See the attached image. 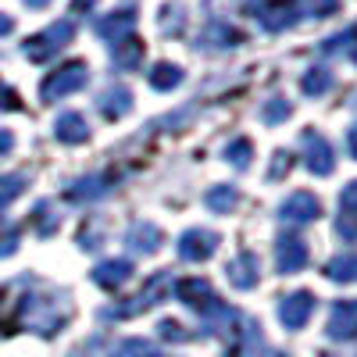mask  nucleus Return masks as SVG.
Listing matches in <instances>:
<instances>
[{
	"mask_svg": "<svg viewBox=\"0 0 357 357\" xmlns=\"http://www.w3.org/2000/svg\"><path fill=\"white\" fill-rule=\"evenodd\" d=\"M333 340H357V301H340L329 314Z\"/></svg>",
	"mask_w": 357,
	"mask_h": 357,
	"instance_id": "13",
	"label": "nucleus"
},
{
	"mask_svg": "<svg viewBox=\"0 0 357 357\" xmlns=\"http://www.w3.org/2000/svg\"><path fill=\"white\" fill-rule=\"evenodd\" d=\"M301 146H304L307 168H311L314 175H333L336 161H333V151H329V143H325L321 132H311V129H307V132L301 136Z\"/></svg>",
	"mask_w": 357,
	"mask_h": 357,
	"instance_id": "8",
	"label": "nucleus"
},
{
	"mask_svg": "<svg viewBox=\"0 0 357 357\" xmlns=\"http://www.w3.org/2000/svg\"><path fill=\"white\" fill-rule=\"evenodd\" d=\"M175 296H178V301H183L186 307L200 311L204 318L215 314V311L222 307V301L211 293V286H207L204 279H197V275H193V279H183V282H175Z\"/></svg>",
	"mask_w": 357,
	"mask_h": 357,
	"instance_id": "5",
	"label": "nucleus"
},
{
	"mask_svg": "<svg viewBox=\"0 0 357 357\" xmlns=\"http://www.w3.org/2000/svg\"><path fill=\"white\" fill-rule=\"evenodd\" d=\"M158 329H161V336H165V340H175V343H183V340H190V336L183 333V325H178V321H161Z\"/></svg>",
	"mask_w": 357,
	"mask_h": 357,
	"instance_id": "34",
	"label": "nucleus"
},
{
	"mask_svg": "<svg viewBox=\"0 0 357 357\" xmlns=\"http://www.w3.org/2000/svg\"><path fill=\"white\" fill-rule=\"evenodd\" d=\"M132 279V264L126 257H118V261H100L93 268V282L104 286V289H118V286H126Z\"/></svg>",
	"mask_w": 357,
	"mask_h": 357,
	"instance_id": "14",
	"label": "nucleus"
},
{
	"mask_svg": "<svg viewBox=\"0 0 357 357\" xmlns=\"http://www.w3.org/2000/svg\"><path fill=\"white\" fill-rule=\"evenodd\" d=\"M329 86H333V72H329V68H311V72L304 75V82H301V89H304L307 97H321Z\"/></svg>",
	"mask_w": 357,
	"mask_h": 357,
	"instance_id": "23",
	"label": "nucleus"
},
{
	"mask_svg": "<svg viewBox=\"0 0 357 357\" xmlns=\"http://www.w3.org/2000/svg\"><path fill=\"white\" fill-rule=\"evenodd\" d=\"M97 107H100L104 118L118 122V118H126V114H129V107H132V93H129L126 86H111V89H104V93H100Z\"/></svg>",
	"mask_w": 357,
	"mask_h": 357,
	"instance_id": "15",
	"label": "nucleus"
},
{
	"mask_svg": "<svg viewBox=\"0 0 357 357\" xmlns=\"http://www.w3.org/2000/svg\"><path fill=\"white\" fill-rule=\"evenodd\" d=\"M172 289H175L172 272H154L136 296H129V304H114V307H107V311H104V318H118V321H122V318H132V314H139V311H146V307L161 304Z\"/></svg>",
	"mask_w": 357,
	"mask_h": 357,
	"instance_id": "1",
	"label": "nucleus"
},
{
	"mask_svg": "<svg viewBox=\"0 0 357 357\" xmlns=\"http://www.w3.org/2000/svg\"><path fill=\"white\" fill-rule=\"evenodd\" d=\"M11 29H15V22H11L8 15H0V36H8V33H11Z\"/></svg>",
	"mask_w": 357,
	"mask_h": 357,
	"instance_id": "40",
	"label": "nucleus"
},
{
	"mask_svg": "<svg viewBox=\"0 0 357 357\" xmlns=\"http://www.w3.org/2000/svg\"><path fill=\"white\" fill-rule=\"evenodd\" d=\"M325 275H329L333 282H357V254L329 261V264H325Z\"/></svg>",
	"mask_w": 357,
	"mask_h": 357,
	"instance_id": "21",
	"label": "nucleus"
},
{
	"mask_svg": "<svg viewBox=\"0 0 357 357\" xmlns=\"http://www.w3.org/2000/svg\"><path fill=\"white\" fill-rule=\"evenodd\" d=\"M107 183L111 175H89V178H79V183L68 190L72 200H93V197H104L107 193Z\"/></svg>",
	"mask_w": 357,
	"mask_h": 357,
	"instance_id": "20",
	"label": "nucleus"
},
{
	"mask_svg": "<svg viewBox=\"0 0 357 357\" xmlns=\"http://www.w3.org/2000/svg\"><path fill=\"white\" fill-rule=\"evenodd\" d=\"M15 247H18V229L15 225H4V232H0V257L15 254Z\"/></svg>",
	"mask_w": 357,
	"mask_h": 357,
	"instance_id": "33",
	"label": "nucleus"
},
{
	"mask_svg": "<svg viewBox=\"0 0 357 357\" xmlns=\"http://www.w3.org/2000/svg\"><path fill=\"white\" fill-rule=\"evenodd\" d=\"M161 229L158 225H151V222H136L132 229H129V236H126V243H129V250H136V254H154L158 247H161Z\"/></svg>",
	"mask_w": 357,
	"mask_h": 357,
	"instance_id": "16",
	"label": "nucleus"
},
{
	"mask_svg": "<svg viewBox=\"0 0 357 357\" xmlns=\"http://www.w3.org/2000/svg\"><path fill=\"white\" fill-rule=\"evenodd\" d=\"M250 18H257V25L268 33H282L296 22V0H254Z\"/></svg>",
	"mask_w": 357,
	"mask_h": 357,
	"instance_id": "4",
	"label": "nucleus"
},
{
	"mask_svg": "<svg viewBox=\"0 0 357 357\" xmlns=\"http://www.w3.org/2000/svg\"><path fill=\"white\" fill-rule=\"evenodd\" d=\"M218 250V236L211 232V229H190V232H183L178 236V257L183 261H207Z\"/></svg>",
	"mask_w": 357,
	"mask_h": 357,
	"instance_id": "6",
	"label": "nucleus"
},
{
	"mask_svg": "<svg viewBox=\"0 0 357 357\" xmlns=\"http://www.w3.org/2000/svg\"><path fill=\"white\" fill-rule=\"evenodd\" d=\"M72 36H75V22L72 18H61V22H54V25H47L43 33H36V36H29L25 40V57L29 61H50V57L61 50V47H68L72 43Z\"/></svg>",
	"mask_w": 357,
	"mask_h": 357,
	"instance_id": "2",
	"label": "nucleus"
},
{
	"mask_svg": "<svg viewBox=\"0 0 357 357\" xmlns=\"http://www.w3.org/2000/svg\"><path fill=\"white\" fill-rule=\"evenodd\" d=\"M132 25H136V11H114V15H107V18L97 22V33L104 40L118 43V40H126L132 33Z\"/></svg>",
	"mask_w": 357,
	"mask_h": 357,
	"instance_id": "17",
	"label": "nucleus"
},
{
	"mask_svg": "<svg viewBox=\"0 0 357 357\" xmlns=\"http://www.w3.org/2000/svg\"><path fill=\"white\" fill-rule=\"evenodd\" d=\"M25 4H29V8H47L50 0H25Z\"/></svg>",
	"mask_w": 357,
	"mask_h": 357,
	"instance_id": "41",
	"label": "nucleus"
},
{
	"mask_svg": "<svg viewBox=\"0 0 357 357\" xmlns=\"http://www.w3.org/2000/svg\"><path fill=\"white\" fill-rule=\"evenodd\" d=\"M243 43V33H236V29L229 22H211L204 29V33L197 36V50H229V47H240Z\"/></svg>",
	"mask_w": 357,
	"mask_h": 357,
	"instance_id": "11",
	"label": "nucleus"
},
{
	"mask_svg": "<svg viewBox=\"0 0 357 357\" xmlns=\"http://www.w3.org/2000/svg\"><path fill=\"white\" fill-rule=\"evenodd\" d=\"M347 151H350V158H357V126H350V132H347Z\"/></svg>",
	"mask_w": 357,
	"mask_h": 357,
	"instance_id": "38",
	"label": "nucleus"
},
{
	"mask_svg": "<svg viewBox=\"0 0 357 357\" xmlns=\"http://www.w3.org/2000/svg\"><path fill=\"white\" fill-rule=\"evenodd\" d=\"M307 243L304 240H296V236H282V240L275 243V264H279V272L282 275H293V272H301V268L307 264Z\"/></svg>",
	"mask_w": 357,
	"mask_h": 357,
	"instance_id": "9",
	"label": "nucleus"
},
{
	"mask_svg": "<svg viewBox=\"0 0 357 357\" xmlns=\"http://www.w3.org/2000/svg\"><path fill=\"white\" fill-rule=\"evenodd\" d=\"M301 4H304V15L311 18H329L340 11V0H301Z\"/></svg>",
	"mask_w": 357,
	"mask_h": 357,
	"instance_id": "30",
	"label": "nucleus"
},
{
	"mask_svg": "<svg viewBox=\"0 0 357 357\" xmlns=\"http://www.w3.org/2000/svg\"><path fill=\"white\" fill-rule=\"evenodd\" d=\"M229 282L236 286V289H250V286H257V275H261V264H257V254H250V250H240L232 261H229Z\"/></svg>",
	"mask_w": 357,
	"mask_h": 357,
	"instance_id": "12",
	"label": "nucleus"
},
{
	"mask_svg": "<svg viewBox=\"0 0 357 357\" xmlns=\"http://www.w3.org/2000/svg\"><path fill=\"white\" fill-rule=\"evenodd\" d=\"M29 222H33V229L40 232V236H50L54 229H57V215H54V204H36V211L29 215Z\"/></svg>",
	"mask_w": 357,
	"mask_h": 357,
	"instance_id": "24",
	"label": "nucleus"
},
{
	"mask_svg": "<svg viewBox=\"0 0 357 357\" xmlns=\"http://www.w3.org/2000/svg\"><path fill=\"white\" fill-rule=\"evenodd\" d=\"M204 204L211 207V211H222V215H229L236 204H240V193H236L232 186H215V190H207V197H204Z\"/></svg>",
	"mask_w": 357,
	"mask_h": 357,
	"instance_id": "22",
	"label": "nucleus"
},
{
	"mask_svg": "<svg viewBox=\"0 0 357 357\" xmlns=\"http://www.w3.org/2000/svg\"><path fill=\"white\" fill-rule=\"evenodd\" d=\"M118 357H161V350L151 340H126L118 343Z\"/></svg>",
	"mask_w": 357,
	"mask_h": 357,
	"instance_id": "26",
	"label": "nucleus"
},
{
	"mask_svg": "<svg viewBox=\"0 0 357 357\" xmlns=\"http://www.w3.org/2000/svg\"><path fill=\"white\" fill-rule=\"evenodd\" d=\"M0 107H4V111H22L18 93H15V89H8L4 82H0Z\"/></svg>",
	"mask_w": 357,
	"mask_h": 357,
	"instance_id": "35",
	"label": "nucleus"
},
{
	"mask_svg": "<svg viewBox=\"0 0 357 357\" xmlns=\"http://www.w3.org/2000/svg\"><path fill=\"white\" fill-rule=\"evenodd\" d=\"M289 168H293L289 154H286V151H279V154H275V165H272V178H282V175H286Z\"/></svg>",
	"mask_w": 357,
	"mask_h": 357,
	"instance_id": "37",
	"label": "nucleus"
},
{
	"mask_svg": "<svg viewBox=\"0 0 357 357\" xmlns=\"http://www.w3.org/2000/svg\"><path fill=\"white\" fill-rule=\"evenodd\" d=\"M178 82H183V68L178 65H158L151 72V86L154 89H175Z\"/></svg>",
	"mask_w": 357,
	"mask_h": 357,
	"instance_id": "25",
	"label": "nucleus"
},
{
	"mask_svg": "<svg viewBox=\"0 0 357 357\" xmlns=\"http://www.w3.org/2000/svg\"><path fill=\"white\" fill-rule=\"evenodd\" d=\"M161 29L165 33H183V18H178V8H165V18H161Z\"/></svg>",
	"mask_w": 357,
	"mask_h": 357,
	"instance_id": "36",
	"label": "nucleus"
},
{
	"mask_svg": "<svg viewBox=\"0 0 357 357\" xmlns=\"http://www.w3.org/2000/svg\"><path fill=\"white\" fill-rule=\"evenodd\" d=\"M282 218L286 222H293V225H304V222H314L318 215H321V204H318V197L314 193H293V197H286L282 200Z\"/></svg>",
	"mask_w": 357,
	"mask_h": 357,
	"instance_id": "10",
	"label": "nucleus"
},
{
	"mask_svg": "<svg viewBox=\"0 0 357 357\" xmlns=\"http://www.w3.org/2000/svg\"><path fill=\"white\" fill-rule=\"evenodd\" d=\"M340 211H343V218H357V183H350L340 193Z\"/></svg>",
	"mask_w": 357,
	"mask_h": 357,
	"instance_id": "32",
	"label": "nucleus"
},
{
	"mask_svg": "<svg viewBox=\"0 0 357 357\" xmlns=\"http://www.w3.org/2000/svg\"><path fill=\"white\" fill-rule=\"evenodd\" d=\"M111 57H114L118 68L132 72V68H139V61H143V43H139L136 36H126V40L111 43Z\"/></svg>",
	"mask_w": 357,
	"mask_h": 357,
	"instance_id": "19",
	"label": "nucleus"
},
{
	"mask_svg": "<svg viewBox=\"0 0 357 357\" xmlns=\"http://www.w3.org/2000/svg\"><path fill=\"white\" fill-rule=\"evenodd\" d=\"M311 314H314V296H311L307 289L282 296V304H279V318H282L286 329H304Z\"/></svg>",
	"mask_w": 357,
	"mask_h": 357,
	"instance_id": "7",
	"label": "nucleus"
},
{
	"mask_svg": "<svg viewBox=\"0 0 357 357\" xmlns=\"http://www.w3.org/2000/svg\"><path fill=\"white\" fill-rule=\"evenodd\" d=\"M354 40H357V29H347V33H336V36L325 40V43H321V50H325V54H340V50L354 47Z\"/></svg>",
	"mask_w": 357,
	"mask_h": 357,
	"instance_id": "31",
	"label": "nucleus"
},
{
	"mask_svg": "<svg viewBox=\"0 0 357 357\" xmlns=\"http://www.w3.org/2000/svg\"><path fill=\"white\" fill-rule=\"evenodd\" d=\"M354 61H357V50H354Z\"/></svg>",
	"mask_w": 357,
	"mask_h": 357,
	"instance_id": "42",
	"label": "nucleus"
},
{
	"mask_svg": "<svg viewBox=\"0 0 357 357\" xmlns=\"http://www.w3.org/2000/svg\"><path fill=\"white\" fill-rule=\"evenodd\" d=\"M11 146H15V136L11 132H0V154H8Z\"/></svg>",
	"mask_w": 357,
	"mask_h": 357,
	"instance_id": "39",
	"label": "nucleus"
},
{
	"mask_svg": "<svg viewBox=\"0 0 357 357\" xmlns=\"http://www.w3.org/2000/svg\"><path fill=\"white\" fill-rule=\"evenodd\" d=\"M289 104L282 100V97H272L264 107H261V122H268V126H275V122H282V118H289Z\"/></svg>",
	"mask_w": 357,
	"mask_h": 357,
	"instance_id": "29",
	"label": "nucleus"
},
{
	"mask_svg": "<svg viewBox=\"0 0 357 357\" xmlns=\"http://www.w3.org/2000/svg\"><path fill=\"white\" fill-rule=\"evenodd\" d=\"M22 190H25V175H0V207H8L15 197H22Z\"/></svg>",
	"mask_w": 357,
	"mask_h": 357,
	"instance_id": "28",
	"label": "nucleus"
},
{
	"mask_svg": "<svg viewBox=\"0 0 357 357\" xmlns=\"http://www.w3.org/2000/svg\"><path fill=\"white\" fill-rule=\"evenodd\" d=\"M86 79H89L86 61H68L65 68H57L54 75H47V79H43V86H40V97H43V100L68 97V93H75V89H82V86H86Z\"/></svg>",
	"mask_w": 357,
	"mask_h": 357,
	"instance_id": "3",
	"label": "nucleus"
},
{
	"mask_svg": "<svg viewBox=\"0 0 357 357\" xmlns=\"http://www.w3.org/2000/svg\"><path fill=\"white\" fill-rule=\"evenodd\" d=\"M54 136L61 139V143H86V139H89V126H86L82 114L68 111V114H61V118L54 122Z\"/></svg>",
	"mask_w": 357,
	"mask_h": 357,
	"instance_id": "18",
	"label": "nucleus"
},
{
	"mask_svg": "<svg viewBox=\"0 0 357 357\" xmlns=\"http://www.w3.org/2000/svg\"><path fill=\"white\" fill-rule=\"evenodd\" d=\"M250 158H254L250 139H232V143L225 146V161H232L236 168H247V165H250Z\"/></svg>",
	"mask_w": 357,
	"mask_h": 357,
	"instance_id": "27",
	"label": "nucleus"
}]
</instances>
